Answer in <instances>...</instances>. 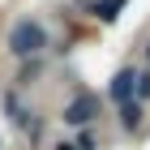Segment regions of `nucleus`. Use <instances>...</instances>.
<instances>
[{
    "label": "nucleus",
    "mask_w": 150,
    "mask_h": 150,
    "mask_svg": "<svg viewBox=\"0 0 150 150\" xmlns=\"http://www.w3.org/2000/svg\"><path fill=\"white\" fill-rule=\"evenodd\" d=\"M133 86H137V73H133V69H120L116 81H112V99H116V103H129V99H133Z\"/></svg>",
    "instance_id": "3"
},
{
    "label": "nucleus",
    "mask_w": 150,
    "mask_h": 150,
    "mask_svg": "<svg viewBox=\"0 0 150 150\" xmlns=\"http://www.w3.org/2000/svg\"><path fill=\"white\" fill-rule=\"evenodd\" d=\"M120 4H125V0H103V4H99V17H103V22H116V9H120Z\"/></svg>",
    "instance_id": "5"
},
{
    "label": "nucleus",
    "mask_w": 150,
    "mask_h": 150,
    "mask_svg": "<svg viewBox=\"0 0 150 150\" xmlns=\"http://www.w3.org/2000/svg\"><path fill=\"white\" fill-rule=\"evenodd\" d=\"M120 120H125V129H137V125H142V107H137V103H125Z\"/></svg>",
    "instance_id": "4"
},
{
    "label": "nucleus",
    "mask_w": 150,
    "mask_h": 150,
    "mask_svg": "<svg viewBox=\"0 0 150 150\" xmlns=\"http://www.w3.org/2000/svg\"><path fill=\"white\" fill-rule=\"evenodd\" d=\"M94 116H99V99H94V94H77V99L64 107V120H69V125H90Z\"/></svg>",
    "instance_id": "2"
},
{
    "label": "nucleus",
    "mask_w": 150,
    "mask_h": 150,
    "mask_svg": "<svg viewBox=\"0 0 150 150\" xmlns=\"http://www.w3.org/2000/svg\"><path fill=\"white\" fill-rule=\"evenodd\" d=\"M133 94H142V99H150V73H137V86H133Z\"/></svg>",
    "instance_id": "6"
},
{
    "label": "nucleus",
    "mask_w": 150,
    "mask_h": 150,
    "mask_svg": "<svg viewBox=\"0 0 150 150\" xmlns=\"http://www.w3.org/2000/svg\"><path fill=\"white\" fill-rule=\"evenodd\" d=\"M43 47H47V35H43V26L30 22V17H22V22L9 30V52H13V56L26 60V56H39Z\"/></svg>",
    "instance_id": "1"
},
{
    "label": "nucleus",
    "mask_w": 150,
    "mask_h": 150,
    "mask_svg": "<svg viewBox=\"0 0 150 150\" xmlns=\"http://www.w3.org/2000/svg\"><path fill=\"white\" fill-rule=\"evenodd\" d=\"M146 56H150V47H146Z\"/></svg>",
    "instance_id": "7"
}]
</instances>
